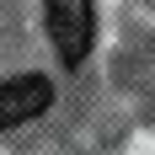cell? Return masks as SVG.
Wrapping results in <instances>:
<instances>
[{"instance_id": "obj_1", "label": "cell", "mask_w": 155, "mask_h": 155, "mask_svg": "<svg viewBox=\"0 0 155 155\" xmlns=\"http://www.w3.org/2000/svg\"><path fill=\"white\" fill-rule=\"evenodd\" d=\"M43 21H48V43H54V54L64 59V70L86 64L91 38H96L91 0H43Z\"/></svg>"}, {"instance_id": "obj_2", "label": "cell", "mask_w": 155, "mask_h": 155, "mask_svg": "<svg viewBox=\"0 0 155 155\" xmlns=\"http://www.w3.org/2000/svg\"><path fill=\"white\" fill-rule=\"evenodd\" d=\"M54 107V80L48 75H11L0 80V128H21Z\"/></svg>"}]
</instances>
